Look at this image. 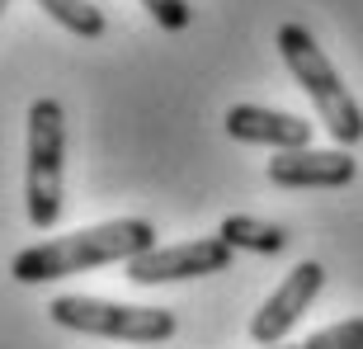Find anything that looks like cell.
I'll use <instances>...</instances> for the list:
<instances>
[{"label": "cell", "instance_id": "obj_1", "mask_svg": "<svg viewBox=\"0 0 363 349\" xmlns=\"http://www.w3.org/2000/svg\"><path fill=\"white\" fill-rule=\"evenodd\" d=\"M151 245H156V227L147 217H118V222H99V227L67 231V236L28 245L10 260V274L14 283H52L99 265H128Z\"/></svg>", "mask_w": 363, "mask_h": 349}, {"label": "cell", "instance_id": "obj_2", "mask_svg": "<svg viewBox=\"0 0 363 349\" xmlns=\"http://www.w3.org/2000/svg\"><path fill=\"white\" fill-rule=\"evenodd\" d=\"M279 57H283V67L293 71V81L307 90V99L316 104L325 133L335 137L340 147H359L363 142V109L345 90V81L330 67V57L321 52L316 33L307 24H283L279 28Z\"/></svg>", "mask_w": 363, "mask_h": 349}, {"label": "cell", "instance_id": "obj_3", "mask_svg": "<svg viewBox=\"0 0 363 349\" xmlns=\"http://www.w3.org/2000/svg\"><path fill=\"white\" fill-rule=\"evenodd\" d=\"M62 170H67V109L57 99L28 104V165H24V203L28 222L52 231L62 217Z\"/></svg>", "mask_w": 363, "mask_h": 349}, {"label": "cell", "instance_id": "obj_4", "mask_svg": "<svg viewBox=\"0 0 363 349\" xmlns=\"http://www.w3.org/2000/svg\"><path fill=\"white\" fill-rule=\"evenodd\" d=\"M57 326L81 331V336H99V340H123V345H165L179 331L175 311L165 307H133V302H104V297H57L48 307Z\"/></svg>", "mask_w": 363, "mask_h": 349}, {"label": "cell", "instance_id": "obj_5", "mask_svg": "<svg viewBox=\"0 0 363 349\" xmlns=\"http://www.w3.org/2000/svg\"><path fill=\"white\" fill-rule=\"evenodd\" d=\"M236 245L222 236H203V241H179V245H151L137 260H128V279L133 283H189L208 279V274H227Z\"/></svg>", "mask_w": 363, "mask_h": 349}, {"label": "cell", "instance_id": "obj_6", "mask_svg": "<svg viewBox=\"0 0 363 349\" xmlns=\"http://www.w3.org/2000/svg\"><path fill=\"white\" fill-rule=\"evenodd\" d=\"M321 288H325V269L316 265V260H302V265H297L293 274H288V279L264 297V307L255 311V321H250V340H255V345H283V336L307 316V307L316 302Z\"/></svg>", "mask_w": 363, "mask_h": 349}, {"label": "cell", "instance_id": "obj_7", "mask_svg": "<svg viewBox=\"0 0 363 349\" xmlns=\"http://www.w3.org/2000/svg\"><path fill=\"white\" fill-rule=\"evenodd\" d=\"M264 174L279 189H345V184H354L359 165H354V156L345 147H335V151L297 147V151H274Z\"/></svg>", "mask_w": 363, "mask_h": 349}, {"label": "cell", "instance_id": "obj_8", "mask_svg": "<svg viewBox=\"0 0 363 349\" xmlns=\"http://www.w3.org/2000/svg\"><path fill=\"white\" fill-rule=\"evenodd\" d=\"M227 137L250 142V147H274V151H297L311 147V123L297 113H279V109H259V104H236L222 118Z\"/></svg>", "mask_w": 363, "mask_h": 349}, {"label": "cell", "instance_id": "obj_9", "mask_svg": "<svg viewBox=\"0 0 363 349\" xmlns=\"http://www.w3.org/2000/svg\"><path fill=\"white\" fill-rule=\"evenodd\" d=\"M217 236L231 241L236 250H255V255H279V250H288V231H283L279 222H264V217H250V213H231Z\"/></svg>", "mask_w": 363, "mask_h": 349}, {"label": "cell", "instance_id": "obj_10", "mask_svg": "<svg viewBox=\"0 0 363 349\" xmlns=\"http://www.w3.org/2000/svg\"><path fill=\"white\" fill-rule=\"evenodd\" d=\"M38 5L52 14L67 33H76V38H99V33H104V24H108L104 10H99L94 0H38Z\"/></svg>", "mask_w": 363, "mask_h": 349}, {"label": "cell", "instance_id": "obj_11", "mask_svg": "<svg viewBox=\"0 0 363 349\" xmlns=\"http://www.w3.org/2000/svg\"><path fill=\"white\" fill-rule=\"evenodd\" d=\"M307 349H363V316H350V321H335L316 331V336L302 340Z\"/></svg>", "mask_w": 363, "mask_h": 349}, {"label": "cell", "instance_id": "obj_12", "mask_svg": "<svg viewBox=\"0 0 363 349\" xmlns=\"http://www.w3.org/2000/svg\"><path fill=\"white\" fill-rule=\"evenodd\" d=\"M142 10L156 19L161 28H170V33H179V28H189V19H194V10H189V0H142Z\"/></svg>", "mask_w": 363, "mask_h": 349}, {"label": "cell", "instance_id": "obj_13", "mask_svg": "<svg viewBox=\"0 0 363 349\" xmlns=\"http://www.w3.org/2000/svg\"><path fill=\"white\" fill-rule=\"evenodd\" d=\"M264 349H307V345H288V340H283V345H264Z\"/></svg>", "mask_w": 363, "mask_h": 349}, {"label": "cell", "instance_id": "obj_14", "mask_svg": "<svg viewBox=\"0 0 363 349\" xmlns=\"http://www.w3.org/2000/svg\"><path fill=\"white\" fill-rule=\"evenodd\" d=\"M0 5H5V0H0Z\"/></svg>", "mask_w": 363, "mask_h": 349}]
</instances>
